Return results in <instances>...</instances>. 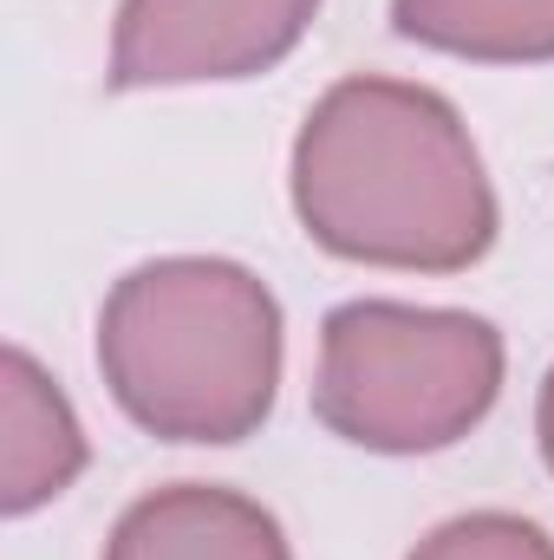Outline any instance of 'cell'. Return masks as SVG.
<instances>
[{
  "mask_svg": "<svg viewBox=\"0 0 554 560\" xmlns=\"http://www.w3.org/2000/svg\"><path fill=\"white\" fill-rule=\"evenodd\" d=\"M293 209L346 261L457 275L496 242L463 118L405 79H339L293 143Z\"/></svg>",
  "mask_w": 554,
  "mask_h": 560,
  "instance_id": "obj_1",
  "label": "cell"
},
{
  "mask_svg": "<svg viewBox=\"0 0 554 560\" xmlns=\"http://www.w3.org/2000/svg\"><path fill=\"white\" fill-rule=\"evenodd\" d=\"M112 398L157 436L242 443L280 385V306L235 261H150L99 313Z\"/></svg>",
  "mask_w": 554,
  "mask_h": 560,
  "instance_id": "obj_2",
  "label": "cell"
},
{
  "mask_svg": "<svg viewBox=\"0 0 554 560\" xmlns=\"http://www.w3.org/2000/svg\"><path fill=\"white\" fill-rule=\"evenodd\" d=\"M503 339L476 313L353 300L326 319L313 411L366 450H443L496 405Z\"/></svg>",
  "mask_w": 554,
  "mask_h": 560,
  "instance_id": "obj_3",
  "label": "cell"
},
{
  "mask_svg": "<svg viewBox=\"0 0 554 560\" xmlns=\"http://www.w3.org/2000/svg\"><path fill=\"white\" fill-rule=\"evenodd\" d=\"M320 0H125L112 39V85L249 79L287 59Z\"/></svg>",
  "mask_w": 554,
  "mask_h": 560,
  "instance_id": "obj_4",
  "label": "cell"
},
{
  "mask_svg": "<svg viewBox=\"0 0 554 560\" xmlns=\"http://www.w3.org/2000/svg\"><path fill=\"white\" fill-rule=\"evenodd\" d=\"M105 560H293L280 522L216 482H176L125 509Z\"/></svg>",
  "mask_w": 554,
  "mask_h": 560,
  "instance_id": "obj_5",
  "label": "cell"
},
{
  "mask_svg": "<svg viewBox=\"0 0 554 560\" xmlns=\"http://www.w3.org/2000/svg\"><path fill=\"white\" fill-rule=\"evenodd\" d=\"M85 469V436L59 385L13 346L0 359V509L26 515Z\"/></svg>",
  "mask_w": 554,
  "mask_h": 560,
  "instance_id": "obj_6",
  "label": "cell"
},
{
  "mask_svg": "<svg viewBox=\"0 0 554 560\" xmlns=\"http://www.w3.org/2000/svg\"><path fill=\"white\" fill-rule=\"evenodd\" d=\"M399 33L457 59H554V0H392Z\"/></svg>",
  "mask_w": 554,
  "mask_h": 560,
  "instance_id": "obj_7",
  "label": "cell"
},
{
  "mask_svg": "<svg viewBox=\"0 0 554 560\" xmlns=\"http://www.w3.org/2000/svg\"><path fill=\"white\" fill-rule=\"evenodd\" d=\"M412 560H554V541L522 515H457Z\"/></svg>",
  "mask_w": 554,
  "mask_h": 560,
  "instance_id": "obj_8",
  "label": "cell"
},
{
  "mask_svg": "<svg viewBox=\"0 0 554 560\" xmlns=\"http://www.w3.org/2000/svg\"><path fill=\"white\" fill-rule=\"evenodd\" d=\"M542 450H549V469H554V372L542 385Z\"/></svg>",
  "mask_w": 554,
  "mask_h": 560,
  "instance_id": "obj_9",
  "label": "cell"
}]
</instances>
